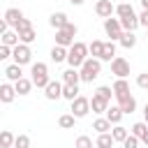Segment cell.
I'll return each mask as SVG.
<instances>
[{
	"label": "cell",
	"instance_id": "6da1fadb",
	"mask_svg": "<svg viewBox=\"0 0 148 148\" xmlns=\"http://www.w3.org/2000/svg\"><path fill=\"white\" fill-rule=\"evenodd\" d=\"M90 58V49H88V44H83V42H74L72 46H69V56H67V65L69 67H81L86 60Z\"/></svg>",
	"mask_w": 148,
	"mask_h": 148
},
{
	"label": "cell",
	"instance_id": "7a4b0ae2",
	"mask_svg": "<svg viewBox=\"0 0 148 148\" xmlns=\"http://www.w3.org/2000/svg\"><path fill=\"white\" fill-rule=\"evenodd\" d=\"M79 72H81V81H83V83H92V81L102 74V60L90 56V58L79 67Z\"/></svg>",
	"mask_w": 148,
	"mask_h": 148
},
{
	"label": "cell",
	"instance_id": "3957f363",
	"mask_svg": "<svg viewBox=\"0 0 148 148\" xmlns=\"http://www.w3.org/2000/svg\"><path fill=\"white\" fill-rule=\"evenodd\" d=\"M30 79H32V83L37 86V88H46L49 86V81H51V76H49V65L46 62H32L30 65Z\"/></svg>",
	"mask_w": 148,
	"mask_h": 148
},
{
	"label": "cell",
	"instance_id": "277c9868",
	"mask_svg": "<svg viewBox=\"0 0 148 148\" xmlns=\"http://www.w3.org/2000/svg\"><path fill=\"white\" fill-rule=\"evenodd\" d=\"M76 32H79V28H76V23H67L65 28H60V30H56V44H60V46H72L74 44V37H76Z\"/></svg>",
	"mask_w": 148,
	"mask_h": 148
},
{
	"label": "cell",
	"instance_id": "5b68a950",
	"mask_svg": "<svg viewBox=\"0 0 148 148\" xmlns=\"http://www.w3.org/2000/svg\"><path fill=\"white\" fill-rule=\"evenodd\" d=\"M104 32H106V37L109 39H113V42H120V37H123V23H120V18H104Z\"/></svg>",
	"mask_w": 148,
	"mask_h": 148
},
{
	"label": "cell",
	"instance_id": "8992f818",
	"mask_svg": "<svg viewBox=\"0 0 148 148\" xmlns=\"http://www.w3.org/2000/svg\"><path fill=\"white\" fill-rule=\"evenodd\" d=\"M12 58H14V62L16 65H30V60H32V51H30V44H16L14 46V53H12Z\"/></svg>",
	"mask_w": 148,
	"mask_h": 148
},
{
	"label": "cell",
	"instance_id": "52a82bcc",
	"mask_svg": "<svg viewBox=\"0 0 148 148\" xmlns=\"http://www.w3.org/2000/svg\"><path fill=\"white\" fill-rule=\"evenodd\" d=\"M69 113H74L76 118H86V116L90 113V99L83 97V95H79L76 99H72V109H69Z\"/></svg>",
	"mask_w": 148,
	"mask_h": 148
},
{
	"label": "cell",
	"instance_id": "ba28073f",
	"mask_svg": "<svg viewBox=\"0 0 148 148\" xmlns=\"http://www.w3.org/2000/svg\"><path fill=\"white\" fill-rule=\"evenodd\" d=\"M111 74H116V79H127L130 76V62L123 56H116L111 60Z\"/></svg>",
	"mask_w": 148,
	"mask_h": 148
},
{
	"label": "cell",
	"instance_id": "9c48e42d",
	"mask_svg": "<svg viewBox=\"0 0 148 148\" xmlns=\"http://www.w3.org/2000/svg\"><path fill=\"white\" fill-rule=\"evenodd\" d=\"M95 14H97L99 18H109V16L116 14V5H113L111 0H97V2H95Z\"/></svg>",
	"mask_w": 148,
	"mask_h": 148
},
{
	"label": "cell",
	"instance_id": "30bf717a",
	"mask_svg": "<svg viewBox=\"0 0 148 148\" xmlns=\"http://www.w3.org/2000/svg\"><path fill=\"white\" fill-rule=\"evenodd\" d=\"M16 95H18V92H16V88H14V83H12V81L0 83V102H2V104H12Z\"/></svg>",
	"mask_w": 148,
	"mask_h": 148
},
{
	"label": "cell",
	"instance_id": "8fae6325",
	"mask_svg": "<svg viewBox=\"0 0 148 148\" xmlns=\"http://www.w3.org/2000/svg\"><path fill=\"white\" fill-rule=\"evenodd\" d=\"M44 97L51 99V102H53V99H60V97H62V81H53V79H51L49 86L44 88Z\"/></svg>",
	"mask_w": 148,
	"mask_h": 148
},
{
	"label": "cell",
	"instance_id": "7c38bea8",
	"mask_svg": "<svg viewBox=\"0 0 148 148\" xmlns=\"http://www.w3.org/2000/svg\"><path fill=\"white\" fill-rule=\"evenodd\" d=\"M113 88V97L120 102V99H125L127 95H132L130 92V83H127V79H116V83L111 86Z\"/></svg>",
	"mask_w": 148,
	"mask_h": 148
},
{
	"label": "cell",
	"instance_id": "4fadbf2b",
	"mask_svg": "<svg viewBox=\"0 0 148 148\" xmlns=\"http://www.w3.org/2000/svg\"><path fill=\"white\" fill-rule=\"evenodd\" d=\"M111 106V102L106 99V97H102V95H92L90 97V109H92V113H106V109Z\"/></svg>",
	"mask_w": 148,
	"mask_h": 148
},
{
	"label": "cell",
	"instance_id": "5bb4252c",
	"mask_svg": "<svg viewBox=\"0 0 148 148\" xmlns=\"http://www.w3.org/2000/svg\"><path fill=\"white\" fill-rule=\"evenodd\" d=\"M2 18H5V23H7L9 28H16V23H18L21 18H25V16H23V12H21L18 7H9V9H5V16H2Z\"/></svg>",
	"mask_w": 148,
	"mask_h": 148
},
{
	"label": "cell",
	"instance_id": "9a60e30c",
	"mask_svg": "<svg viewBox=\"0 0 148 148\" xmlns=\"http://www.w3.org/2000/svg\"><path fill=\"white\" fill-rule=\"evenodd\" d=\"M69 23V16L65 14V12H53L51 16H49V25L53 28V30H60V28H65Z\"/></svg>",
	"mask_w": 148,
	"mask_h": 148
},
{
	"label": "cell",
	"instance_id": "2e32d148",
	"mask_svg": "<svg viewBox=\"0 0 148 148\" xmlns=\"http://www.w3.org/2000/svg\"><path fill=\"white\" fill-rule=\"evenodd\" d=\"M51 60L58 65V62H67V56H69V49L67 46H60V44H56L53 49H51Z\"/></svg>",
	"mask_w": 148,
	"mask_h": 148
},
{
	"label": "cell",
	"instance_id": "e0dca14e",
	"mask_svg": "<svg viewBox=\"0 0 148 148\" xmlns=\"http://www.w3.org/2000/svg\"><path fill=\"white\" fill-rule=\"evenodd\" d=\"M21 76H23V69H21V65L12 62V65H7V67H5V79H7V81L16 83V81H18Z\"/></svg>",
	"mask_w": 148,
	"mask_h": 148
},
{
	"label": "cell",
	"instance_id": "ac0fdd59",
	"mask_svg": "<svg viewBox=\"0 0 148 148\" xmlns=\"http://www.w3.org/2000/svg\"><path fill=\"white\" fill-rule=\"evenodd\" d=\"M32 79H28V76H21L16 83H14V88H16V92L21 95V97H25V95H30V90H32Z\"/></svg>",
	"mask_w": 148,
	"mask_h": 148
},
{
	"label": "cell",
	"instance_id": "d6986e66",
	"mask_svg": "<svg viewBox=\"0 0 148 148\" xmlns=\"http://www.w3.org/2000/svg\"><path fill=\"white\" fill-rule=\"evenodd\" d=\"M0 44H7V46H16V44H21V37H18V32L16 30H5L2 35H0Z\"/></svg>",
	"mask_w": 148,
	"mask_h": 148
},
{
	"label": "cell",
	"instance_id": "ffe728a7",
	"mask_svg": "<svg viewBox=\"0 0 148 148\" xmlns=\"http://www.w3.org/2000/svg\"><path fill=\"white\" fill-rule=\"evenodd\" d=\"M104 116H106V118H109L113 125H120V120H123V116H125V113H123L120 104H111V106L106 109V113H104Z\"/></svg>",
	"mask_w": 148,
	"mask_h": 148
},
{
	"label": "cell",
	"instance_id": "44dd1931",
	"mask_svg": "<svg viewBox=\"0 0 148 148\" xmlns=\"http://www.w3.org/2000/svg\"><path fill=\"white\" fill-rule=\"evenodd\" d=\"M111 127H113V123L104 116V118H95L92 120V130L97 132V134H104V132H111Z\"/></svg>",
	"mask_w": 148,
	"mask_h": 148
},
{
	"label": "cell",
	"instance_id": "7402d4cb",
	"mask_svg": "<svg viewBox=\"0 0 148 148\" xmlns=\"http://www.w3.org/2000/svg\"><path fill=\"white\" fill-rule=\"evenodd\" d=\"M113 143H116V139H113L111 132L97 134V139H95V148H113Z\"/></svg>",
	"mask_w": 148,
	"mask_h": 148
},
{
	"label": "cell",
	"instance_id": "603a6c76",
	"mask_svg": "<svg viewBox=\"0 0 148 148\" xmlns=\"http://www.w3.org/2000/svg\"><path fill=\"white\" fill-rule=\"evenodd\" d=\"M120 23H123V30H132V32L141 25V23H139V14H136V12H134V14H130V16H123V18H120Z\"/></svg>",
	"mask_w": 148,
	"mask_h": 148
},
{
	"label": "cell",
	"instance_id": "cb8c5ba5",
	"mask_svg": "<svg viewBox=\"0 0 148 148\" xmlns=\"http://www.w3.org/2000/svg\"><path fill=\"white\" fill-rule=\"evenodd\" d=\"M62 83H81V72L76 67H67L62 72Z\"/></svg>",
	"mask_w": 148,
	"mask_h": 148
},
{
	"label": "cell",
	"instance_id": "d4e9b609",
	"mask_svg": "<svg viewBox=\"0 0 148 148\" xmlns=\"http://www.w3.org/2000/svg\"><path fill=\"white\" fill-rule=\"evenodd\" d=\"M118 104H120V109H123V113H125V116H130V113H134V111H136V97H134V95H127V97H125V99H120Z\"/></svg>",
	"mask_w": 148,
	"mask_h": 148
},
{
	"label": "cell",
	"instance_id": "484cf974",
	"mask_svg": "<svg viewBox=\"0 0 148 148\" xmlns=\"http://www.w3.org/2000/svg\"><path fill=\"white\" fill-rule=\"evenodd\" d=\"M118 44H120L123 49H127V51H130V49H134V46H136V35H134L132 30H125Z\"/></svg>",
	"mask_w": 148,
	"mask_h": 148
},
{
	"label": "cell",
	"instance_id": "4316f807",
	"mask_svg": "<svg viewBox=\"0 0 148 148\" xmlns=\"http://www.w3.org/2000/svg\"><path fill=\"white\" fill-rule=\"evenodd\" d=\"M79 92H81V90H79V83H62V97H65V99L72 102V99L79 97Z\"/></svg>",
	"mask_w": 148,
	"mask_h": 148
},
{
	"label": "cell",
	"instance_id": "83f0119b",
	"mask_svg": "<svg viewBox=\"0 0 148 148\" xmlns=\"http://www.w3.org/2000/svg\"><path fill=\"white\" fill-rule=\"evenodd\" d=\"M116 58V42L113 39H109V42H104V53H102V62H111Z\"/></svg>",
	"mask_w": 148,
	"mask_h": 148
},
{
	"label": "cell",
	"instance_id": "f1b7e54d",
	"mask_svg": "<svg viewBox=\"0 0 148 148\" xmlns=\"http://www.w3.org/2000/svg\"><path fill=\"white\" fill-rule=\"evenodd\" d=\"M88 49H90V56H92V58H99V60H102V53H104V42H102V39H92V42L88 44Z\"/></svg>",
	"mask_w": 148,
	"mask_h": 148
},
{
	"label": "cell",
	"instance_id": "f546056e",
	"mask_svg": "<svg viewBox=\"0 0 148 148\" xmlns=\"http://www.w3.org/2000/svg\"><path fill=\"white\" fill-rule=\"evenodd\" d=\"M76 120H79V118H76V116H74V113H62V116H60V118H58V125H60V127H62V130H72V127H74V123H76Z\"/></svg>",
	"mask_w": 148,
	"mask_h": 148
},
{
	"label": "cell",
	"instance_id": "4dcf8cb0",
	"mask_svg": "<svg viewBox=\"0 0 148 148\" xmlns=\"http://www.w3.org/2000/svg\"><path fill=\"white\" fill-rule=\"evenodd\" d=\"M111 134H113V139H116V143H123L127 136H130V132H127V127H123V125H113L111 127Z\"/></svg>",
	"mask_w": 148,
	"mask_h": 148
},
{
	"label": "cell",
	"instance_id": "1f68e13d",
	"mask_svg": "<svg viewBox=\"0 0 148 148\" xmlns=\"http://www.w3.org/2000/svg\"><path fill=\"white\" fill-rule=\"evenodd\" d=\"M130 14H134V7H132L130 2H118V5H116V16H118V18L130 16Z\"/></svg>",
	"mask_w": 148,
	"mask_h": 148
},
{
	"label": "cell",
	"instance_id": "d6a6232c",
	"mask_svg": "<svg viewBox=\"0 0 148 148\" xmlns=\"http://www.w3.org/2000/svg\"><path fill=\"white\" fill-rule=\"evenodd\" d=\"M18 37L23 44H32L37 39V32H35V28H25V30H18Z\"/></svg>",
	"mask_w": 148,
	"mask_h": 148
},
{
	"label": "cell",
	"instance_id": "836d02e7",
	"mask_svg": "<svg viewBox=\"0 0 148 148\" xmlns=\"http://www.w3.org/2000/svg\"><path fill=\"white\" fill-rule=\"evenodd\" d=\"M130 132H132L134 136H139V139H143V134L148 132V123H146V120H139V123H134V125L130 127Z\"/></svg>",
	"mask_w": 148,
	"mask_h": 148
},
{
	"label": "cell",
	"instance_id": "e575fe53",
	"mask_svg": "<svg viewBox=\"0 0 148 148\" xmlns=\"http://www.w3.org/2000/svg\"><path fill=\"white\" fill-rule=\"evenodd\" d=\"M14 141H16V136H14L9 130H2V134H0V143H2V148H14Z\"/></svg>",
	"mask_w": 148,
	"mask_h": 148
},
{
	"label": "cell",
	"instance_id": "d590c367",
	"mask_svg": "<svg viewBox=\"0 0 148 148\" xmlns=\"http://www.w3.org/2000/svg\"><path fill=\"white\" fill-rule=\"evenodd\" d=\"M74 148H92V139H90V136H86V134H81V136H76Z\"/></svg>",
	"mask_w": 148,
	"mask_h": 148
},
{
	"label": "cell",
	"instance_id": "8d00e7d4",
	"mask_svg": "<svg viewBox=\"0 0 148 148\" xmlns=\"http://www.w3.org/2000/svg\"><path fill=\"white\" fill-rule=\"evenodd\" d=\"M14 148H30V136L28 134H16Z\"/></svg>",
	"mask_w": 148,
	"mask_h": 148
},
{
	"label": "cell",
	"instance_id": "74e56055",
	"mask_svg": "<svg viewBox=\"0 0 148 148\" xmlns=\"http://www.w3.org/2000/svg\"><path fill=\"white\" fill-rule=\"evenodd\" d=\"M139 143H141V139H139V136H134V134L130 132V136L123 141V148H139Z\"/></svg>",
	"mask_w": 148,
	"mask_h": 148
},
{
	"label": "cell",
	"instance_id": "f35d334b",
	"mask_svg": "<svg viewBox=\"0 0 148 148\" xmlns=\"http://www.w3.org/2000/svg\"><path fill=\"white\" fill-rule=\"evenodd\" d=\"M95 92H97V95H102V97H106L109 102H111V97H113V88H111V86H99Z\"/></svg>",
	"mask_w": 148,
	"mask_h": 148
},
{
	"label": "cell",
	"instance_id": "ab89813d",
	"mask_svg": "<svg viewBox=\"0 0 148 148\" xmlns=\"http://www.w3.org/2000/svg\"><path fill=\"white\" fill-rule=\"evenodd\" d=\"M12 53H14V49H12V46H7V44H0V60H7V58H12Z\"/></svg>",
	"mask_w": 148,
	"mask_h": 148
},
{
	"label": "cell",
	"instance_id": "60d3db41",
	"mask_svg": "<svg viewBox=\"0 0 148 148\" xmlns=\"http://www.w3.org/2000/svg\"><path fill=\"white\" fill-rule=\"evenodd\" d=\"M136 86L143 88V90H148V72H141V74L136 76Z\"/></svg>",
	"mask_w": 148,
	"mask_h": 148
},
{
	"label": "cell",
	"instance_id": "b9f144b4",
	"mask_svg": "<svg viewBox=\"0 0 148 148\" xmlns=\"http://www.w3.org/2000/svg\"><path fill=\"white\" fill-rule=\"evenodd\" d=\"M139 23L148 30V9H141V14H139Z\"/></svg>",
	"mask_w": 148,
	"mask_h": 148
},
{
	"label": "cell",
	"instance_id": "7bdbcfd3",
	"mask_svg": "<svg viewBox=\"0 0 148 148\" xmlns=\"http://www.w3.org/2000/svg\"><path fill=\"white\" fill-rule=\"evenodd\" d=\"M143 120L148 123V102H146V106H143Z\"/></svg>",
	"mask_w": 148,
	"mask_h": 148
},
{
	"label": "cell",
	"instance_id": "ee69618b",
	"mask_svg": "<svg viewBox=\"0 0 148 148\" xmlns=\"http://www.w3.org/2000/svg\"><path fill=\"white\" fill-rule=\"evenodd\" d=\"M69 2H72V5H76V7H81V5L86 2V0H69Z\"/></svg>",
	"mask_w": 148,
	"mask_h": 148
},
{
	"label": "cell",
	"instance_id": "f6af8a7d",
	"mask_svg": "<svg viewBox=\"0 0 148 148\" xmlns=\"http://www.w3.org/2000/svg\"><path fill=\"white\" fill-rule=\"evenodd\" d=\"M141 143H146V146H148V132L143 134V139H141Z\"/></svg>",
	"mask_w": 148,
	"mask_h": 148
},
{
	"label": "cell",
	"instance_id": "bcb514c9",
	"mask_svg": "<svg viewBox=\"0 0 148 148\" xmlns=\"http://www.w3.org/2000/svg\"><path fill=\"white\" fill-rule=\"evenodd\" d=\"M141 7H143V9H148V0H141Z\"/></svg>",
	"mask_w": 148,
	"mask_h": 148
},
{
	"label": "cell",
	"instance_id": "7dc6e473",
	"mask_svg": "<svg viewBox=\"0 0 148 148\" xmlns=\"http://www.w3.org/2000/svg\"><path fill=\"white\" fill-rule=\"evenodd\" d=\"M118 2H127V0H118Z\"/></svg>",
	"mask_w": 148,
	"mask_h": 148
}]
</instances>
